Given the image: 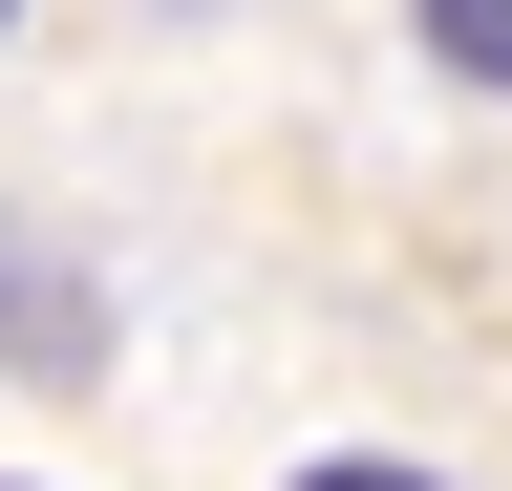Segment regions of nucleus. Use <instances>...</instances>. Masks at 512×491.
Wrapping results in <instances>:
<instances>
[{"mask_svg": "<svg viewBox=\"0 0 512 491\" xmlns=\"http://www.w3.org/2000/svg\"><path fill=\"white\" fill-rule=\"evenodd\" d=\"M0 491H43V470H0Z\"/></svg>", "mask_w": 512, "mask_h": 491, "instance_id": "obj_4", "label": "nucleus"}, {"mask_svg": "<svg viewBox=\"0 0 512 491\" xmlns=\"http://www.w3.org/2000/svg\"><path fill=\"white\" fill-rule=\"evenodd\" d=\"M406 43H427L448 86H491V107H512V0H406Z\"/></svg>", "mask_w": 512, "mask_h": 491, "instance_id": "obj_2", "label": "nucleus"}, {"mask_svg": "<svg viewBox=\"0 0 512 491\" xmlns=\"http://www.w3.org/2000/svg\"><path fill=\"white\" fill-rule=\"evenodd\" d=\"M0 22H22V0H0Z\"/></svg>", "mask_w": 512, "mask_h": 491, "instance_id": "obj_5", "label": "nucleus"}, {"mask_svg": "<svg viewBox=\"0 0 512 491\" xmlns=\"http://www.w3.org/2000/svg\"><path fill=\"white\" fill-rule=\"evenodd\" d=\"M0 363H22V385L107 363V278H86V257H43V235H0Z\"/></svg>", "mask_w": 512, "mask_h": 491, "instance_id": "obj_1", "label": "nucleus"}, {"mask_svg": "<svg viewBox=\"0 0 512 491\" xmlns=\"http://www.w3.org/2000/svg\"><path fill=\"white\" fill-rule=\"evenodd\" d=\"M278 491H448V470H406V449H320V470H278Z\"/></svg>", "mask_w": 512, "mask_h": 491, "instance_id": "obj_3", "label": "nucleus"}]
</instances>
